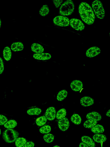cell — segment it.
<instances>
[{"mask_svg":"<svg viewBox=\"0 0 110 147\" xmlns=\"http://www.w3.org/2000/svg\"><path fill=\"white\" fill-rule=\"evenodd\" d=\"M78 11L82 20L86 24L91 25L93 23L95 16L92 7L88 3L82 2L79 4Z\"/></svg>","mask_w":110,"mask_h":147,"instance_id":"cell-1","label":"cell"},{"mask_svg":"<svg viewBox=\"0 0 110 147\" xmlns=\"http://www.w3.org/2000/svg\"><path fill=\"white\" fill-rule=\"evenodd\" d=\"M74 8V4L72 0H66L61 5L59 9V13L64 16L70 15L73 12Z\"/></svg>","mask_w":110,"mask_h":147,"instance_id":"cell-2","label":"cell"},{"mask_svg":"<svg viewBox=\"0 0 110 147\" xmlns=\"http://www.w3.org/2000/svg\"><path fill=\"white\" fill-rule=\"evenodd\" d=\"M92 7L97 17L103 19L105 16V11L101 2L99 0L94 1L92 3Z\"/></svg>","mask_w":110,"mask_h":147,"instance_id":"cell-3","label":"cell"},{"mask_svg":"<svg viewBox=\"0 0 110 147\" xmlns=\"http://www.w3.org/2000/svg\"><path fill=\"white\" fill-rule=\"evenodd\" d=\"M18 136L19 133L17 131L12 129H8L3 133V137L5 142L11 143L16 141Z\"/></svg>","mask_w":110,"mask_h":147,"instance_id":"cell-4","label":"cell"},{"mask_svg":"<svg viewBox=\"0 0 110 147\" xmlns=\"http://www.w3.org/2000/svg\"><path fill=\"white\" fill-rule=\"evenodd\" d=\"M54 24L57 26L61 27H66L70 24L69 19L66 17L58 16L53 19Z\"/></svg>","mask_w":110,"mask_h":147,"instance_id":"cell-5","label":"cell"},{"mask_svg":"<svg viewBox=\"0 0 110 147\" xmlns=\"http://www.w3.org/2000/svg\"><path fill=\"white\" fill-rule=\"evenodd\" d=\"M70 26L78 31H82L85 28L84 24L80 20L76 18H72L70 20Z\"/></svg>","mask_w":110,"mask_h":147,"instance_id":"cell-6","label":"cell"},{"mask_svg":"<svg viewBox=\"0 0 110 147\" xmlns=\"http://www.w3.org/2000/svg\"><path fill=\"white\" fill-rule=\"evenodd\" d=\"M58 126L61 130L62 131L66 130L69 126V122L68 119L64 117L60 119L58 121Z\"/></svg>","mask_w":110,"mask_h":147,"instance_id":"cell-7","label":"cell"},{"mask_svg":"<svg viewBox=\"0 0 110 147\" xmlns=\"http://www.w3.org/2000/svg\"><path fill=\"white\" fill-rule=\"evenodd\" d=\"M101 53V50L99 48L97 47H90L86 51V56L89 57H95Z\"/></svg>","mask_w":110,"mask_h":147,"instance_id":"cell-8","label":"cell"},{"mask_svg":"<svg viewBox=\"0 0 110 147\" xmlns=\"http://www.w3.org/2000/svg\"><path fill=\"white\" fill-rule=\"evenodd\" d=\"M45 116L49 120L52 121L54 120L56 116V111L55 108L53 107L48 108L45 112Z\"/></svg>","mask_w":110,"mask_h":147,"instance_id":"cell-9","label":"cell"},{"mask_svg":"<svg viewBox=\"0 0 110 147\" xmlns=\"http://www.w3.org/2000/svg\"><path fill=\"white\" fill-rule=\"evenodd\" d=\"M80 103L82 106L87 107L92 105L94 103V100L90 97L85 96L80 99Z\"/></svg>","mask_w":110,"mask_h":147,"instance_id":"cell-10","label":"cell"},{"mask_svg":"<svg viewBox=\"0 0 110 147\" xmlns=\"http://www.w3.org/2000/svg\"><path fill=\"white\" fill-rule=\"evenodd\" d=\"M83 86L82 82L78 80L73 81L70 83V86L71 89L74 91L78 92L80 91Z\"/></svg>","mask_w":110,"mask_h":147,"instance_id":"cell-11","label":"cell"},{"mask_svg":"<svg viewBox=\"0 0 110 147\" xmlns=\"http://www.w3.org/2000/svg\"><path fill=\"white\" fill-rule=\"evenodd\" d=\"M33 57L37 60H46L50 59L51 57V56L48 53H41L34 54Z\"/></svg>","mask_w":110,"mask_h":147,"instance_id":"cell-12","label":"cell"},{"mask_svg":"<svg viewBox=\"0 0 110 147\" xmlns=\"http://www.w3.org/2000/svg\"><path fill=\"white\" fill-rule=\"evenodd\" d=\"M87 119L95 120L97 121H100L102 118L101 115L98 112L93 111L88 113L86 115Z\"/></svg>","mask_w":110,"mask_h":147,"instance_id":"cell-13","label":"cell"},{"mask_svg":"<svg viewBox=\"0 0 110 147\" xmlns=\"http://www.w3.org/2000/svg\"><path fill=\"white\" fill-rule=\"evenodd\" d=\"M82 142L85 143L89 147H95V144L93 140L89 137L84 136L81 138Z\"/></svg>","mask_w":110,"mask_h":147,"instance_id":"cell-14","label":"cell"},{"mask_svg":"<svg viewBox=\"0 0 110 147\" xmlns=\"http://www.w3.org/2000/svg\"><path fill=\"white\" fill-rule=\"evenodd\" d=\"M32 51L36 53H43L44 49L43 47L40 44L36 43H33L31 46Z\"/></svg>","mask_w":110,"mask_h":147,"instance_id":"cell-15","label":"cell"},{"mask_svg":"<svg viewBox=\"0 0 110 147\" xmlns=\"http://www.w3.org/2000/svg\"><path fill=\"white\" fill-rule=\"evenodd\" d=\"M23 44L20 42H13L11 46V49L14 51H21L23 49Z\"/></svg>","mask_w":110,"mask_h":147,"instance_id":"cell-16","label":"cell"},{"mask_svg":"<svg viewBox=\"0 0 110 147\" xmlns=\"http://www.w3.org/2000/svg\"><path fill=\"white\" fill-rule=\"evenodd\" d=\"M93 138L95 142L98 143L104 142L107 140L106 136L102 134H95L93 136Z\"/></svg>","mask_w":110,"mask_h":147,"instance_id":"cell-17","label":"cell"},{"mask_svg":"<svg viewBox=\"0 0 110 147\" xmlns=\"http://www.w3.org/2000/svg\"><path fill=\"white\" fill-rule=\"evenodd\" d=\"M3 57L7 61H9L11 59V52L10 49L8 47H6L4 48L3 51Z\"/></svg>","mask_w":110,"mask_h":147,"instance_id":"cell-18","label":"cell"},{"mask_svg":"<svg viewBox=\"0 0 110 147\" xmlns=\"http://www.w3.org/2000/svg\"><path fill=\"white\" fill-rule=\"evenodd\" d=\"M91 131L95 134L101 133H103L104 131L103 127L100 124H96L91 128Z\"/></svg>","mask_w":110,"mask_h":147,"instance_id":"cell-19","label":"cell"},{"mask_svg":"<svg viewBox=\"0 0 110 147\" xmlns=\"http://www.w3.org/2000/svg\"><path fill=\"white\" fill-rule=\"evenodd\" d=\"M68 94L67 91L63 90L59 92L57 96V99L59 101H62L66 98Z\"/></svg>","mask_w":110,"mask_h":147,"instance_id":"cell-20","label":"cell"},{"mask_svg":"<svg viewBox=\"0 0 110 147\" xmlns=\"http://www.w3.org/2000/svg\"><path fill=\"white\" fill-rule=\"evenodd\" d=\"M97 123V121L91 119H89L84 122V126L86 128H91Z\"/></svg>","mask_w":110,"mask_h":147,"instance_id":"cell-21","label":"cell"},{"mask_svg":"<svg viewBox=\"0 0 110 147\" xmlns=\"http://www.w3.org/2000/svg\"><path fill=\"white\" fill-rule=\"evenodd\" d=\"M71 121L76 125L80 124L81 122V118L79 115L77 114H73L71 117Z\"/></svg>","mask_w":110,"mask_h":147,"instance_id":"cell-22","label":"cell"},{"mask_svg":"<svg viewBox=\"0 0 110 147\" xmlns=\"http://www.w3.org/2000/svg\"><path fill=\"white\" fill-rule=\"evenodd\" d=\"M42 110L39 108H35L28 110L27 111V114L30 115H38L42 112Z\"/></svg>","mask_w":110,"mask_h":147,"instance_id":"cell-23","label":"cell"},{"mask_svg":"<svg viewBox=\"0 0 110 147\" xmlns=\"http://www.w3.org/2000/svg\"><path fill=\"white\" fill-rule=\"evenodd\" d=\"M39 12L40 14L42 16H45L47 15L49 12L48 6L47 5H43L40 9Z\"/></svg>","mask_w":110,"mask_h":147,"instance_id":"cell-24","label":"cell"},{"mask_svg":"<svg viewBox=\"0 0 110 147\" xmlns=\"http://www.w3.org/2000/svg\"><path fill=\"white\" fill-rule=\"evenodd\" d=\"M17 125V122L14 120H11L7 121L4 125V126L7 129L13 128L15 127Z\"/></svg>","mask_w":110,"mask_h":147,"instance_id":"cell-25","label":"cell"},{"mask_svg":"<svg viewBox=\"0 0 110 147\" xmlns=\"http://www.w3.org/2000/svg\"><path fill=\"white\" fill-rule=\"evenodd\" d=\"M66 110L64 108L60 109L57 113L56 115V118L60 119L65 117L66 116Z\"/></svg>","mask_w":110,"mask_h":147,"instance_id":"cell-26","label":"cell"},{"mask_svg":"<svg viewBox=\"0 0 110 147\" xmlns=\"http://www.w3.org/2000/svg\"><path fill=\"white\" fill-rule=\"evenodd\" d=\"M47 121V119L45 116H42L38 118L36 120V123L39 126H42L45 124Z\"/></svg>","mask_w":110,"mask_h":147,"instance_id":"cell-27","label":"cell"},{"mask_svg":"<svg viewBox=\"0 0 110 147\" xmlns=\"http://www.w3.org/2000/svg\"><path fill=\"white\" fill-rule=\"evenodd\" d=\"M26 142V140L23 138H17L15 142V145L17 147H22Z\"/></svg>","mask_w":110,"mask_h":147,"instance_id":"cell-28","label":"cell"},{"mask_svg":"<svg viewBox=\"0 0 110 147\" xmlns=\"http://www.w3.org/2000/svg\"><path fill=\"white\" fill-rule=\"evenodd\" d=\"M43 138L46 142L50 143L54 140V136L52 134H48L44 135Z\"/></svg>","mask_w":110,"mask_h":147,"instance_id":"cell-29","label":"cell"},{"mask_svg":"<svg viewBox=\"0 0 110 147\" xmlns=\"http://www.w3.org/2000/svg\"><path fill=\"white\" fill-rule=\"evenodd\" d=\"M51 130V127L49 125H44L40 128V132L42 134H47L49 133Z\"/></svg>","mask_w":110,"mask_h":147,"instance_id":"cell-30","label":"cell"},{"mask_svg":"<svg viewBox=\"0 0 110 147\" xmlns=\"http://www.w3.org/2000/svg\"><path fill=\"white\" fill-rule=\"evenodd\" d=\"M7 121V119L4 115H0V125H4Z\"/></svg>","mask_w":110,"mask_h":147,"instance_id":"cell-31","label":"cell"},{"mask_svg":"<svg viewBox=\"0 0 110 147\" xmlns=\"http://www.w3.org/2000/svg\"><path fill=\"white\" fill-rule=\"evenodd\" d=\"M53 2L55 7L58 8L61 4L63 2L62 0H53Z\"/></svg>","mask_w":110,"mask_h":147,"instance_id":"cell-32","label":"cell"},{"mask_svg":"<svg viewBox=\"0 0 110 147\" xmlns=\"http://www.w3.org/2000/svg\"><path fill=\"white\" fill-rule=\"evenodd\" d=\"M4 66L2 59L0 57V74H1L3 71Z\"/></svg>","mask_w":110,"mask_h":147,"instance_id":"cell-33","label":"cell"},{"mask_svg":"<svg viewBox=\"0 0 110 147\" xmlns=\"http://www.w3.org/2000/svg\"><path fill=\"white\" fill-rule=\"evenodd\" d=\"M35 144L32 142H26L22 147H34Z\"/></svg>","mask_w":110,"mask_h":147,"instance_id":"cell-34","label":"cell"},{"mask_svg":"<svg viewBox=\"0 0 110 147\" xmlns=\"http://www.w3.org/2000/svg\"><path fill=\"white\" fill-rule=\"evenodd\" d=\"M79 147H89L87 144L85 143L82 142L80 143L79 146Z\"/></svg>","mask_w":110,"mask_h":147,"instance_id":"cell-35","label":"cell"},{"mask_svg":"<svg viewBox=\"0 0 110 147\" xmlns=\"http://www.w3.org/2000/svg\"><path fill=\"white\" fill-rule=\"evenodd\" d=\"M106 115L108 117H110V109H109L108 111L106 113Z\"/></svg>","mask_w":110,"mask_h":147,"instance_id":"cell-36","label":"cell"},{"mask_svg":"<svg viewBox=\"0 0 110 147\" xmlns=\"http://www.w3.org/2000/svg\"><path fill=\"white\" fill-rule=\"evenodd\" d=\"M1 19L0 18V28H1Z\"/></svg>","mask_w":110,"mask_h":147,"instance_id":"cell-37","label":"cell"},{"mask_svg":"<svg viewBox=\"0 0 110 147\" xmlns=\"http://www.w3.org/2000/svg\"><path fill=\"white\" fill-rule=\"evenodd\" d=\"M53 147H60L56 145V146H54Z\"/></svg>","mask_w":110,"mask_h":147,"instance_id":"cell-38","label":"cell"},{"mask_svg":"<svg viewBox=\"0 0 110 147\" xmlns=\"http://www.w3.org/2000/svg\"><path fill=\"white\" fill-rule=\"evenodd\" d=\"M1 129H0V135L1 134Z\"/></svg>","mask_w":110,"mask_h":147,"instance_id":"cell-39","label":"cell"}]
</instances>
